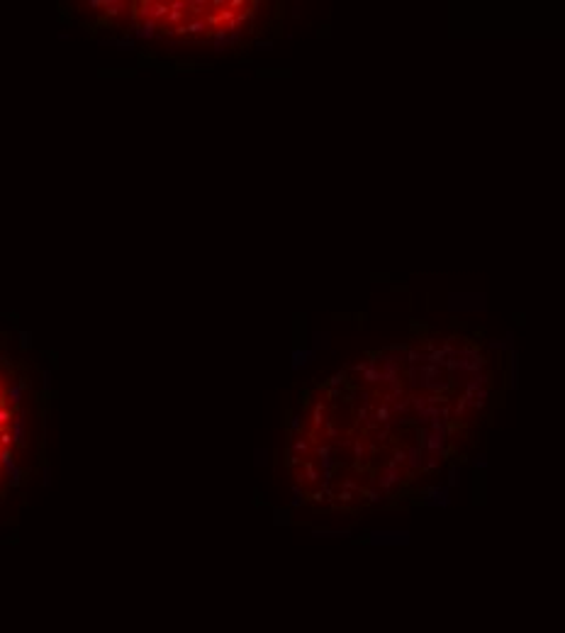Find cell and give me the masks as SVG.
<instances>
[{"instance_id":"cell-1","label":"cell","mask_w":565,"mask_h":633,"mask_svg":"<svg viewBox=\"0 0 565 633\" xmlns=\"http://www.w3.org/2000/svg\"><path fill=\"white\" fill-rule=\"evenodd\" d=\"M20 390L0 368V480L12 467L15 448L20 444Z\"/></svg>"}]
</instances>
